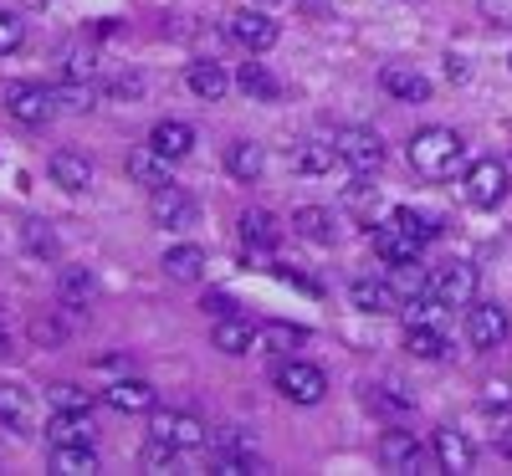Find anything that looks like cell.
Returning <instances> with one entry per match:
<instances>
[{"instance_id":"6da1fadb","label":"cell","mask_w":512,"mask_h":476,"mask_svg":"<svg viewBox=\"0 0 512 476\" xmlns=\"http://www.w3.org/2000/svg\"><path fill=\"white\" fill-rule=\"evenodd\" d=\"M410 164L425 180H446L466 164V144H461L456 128H420V134L410 139Z\"/></svg>"},{"instance_id":"7a4b0ae2","label":"cell","mask_w":512,"mask_h":476,"mask_svg":"<svg viewBox=\"0 0 512 476\" xmlns=\"http://www.w3.org/2000/svg\"><path fill=\"white\" fill-rule=\"evenodd\" d=\"M338 159H344L349 169H354V175H374V169L384 164V139L374 134V128H338Z\"/></svg>"},{"instance_id":"3957f363","label":"cell","mask_w":512,"mask_h":476,"mask_svg":"<svg viewBox=\"0 0 512 476\" xmlns=\"http://www.w3.org/2000/svg\"><path fill=\"white\" fill-rule=\"evenodd\" d=\"M277 389L292 400V405H318L328 395V374L318 364H303V359H292L277 369Z\"/></svg>"},{"instance_id":"277c9868","label":"cell","mask_w":512,"mask_h":476,"mask_svg":"<svg viewBox=\"0 0 512 476\" xmlns=\"http://www.w3.org/2000/svg\"><path fill=\"white\" fill-rule=\"evenodd\" d=\"M6 108H11V118L36 128V123H47L57 113V93L41 88V82H11V88H6Z\"/></svg>"},{"instance_id":"5b68a950","label":"cell","mask_w":512,"mask_h":476,"mask_svg":"<svg viewBox=\"0 0 512 476\" xmlns=\"http://www.w3.org/2000/svg\"><path fill=\"white\" fill-rule=\"evenodd\" d=\"M502 195H507V164L502 159H477L466 169V200L472 205L492 210V205H502Z\"/></svg>"},{"instance_id":"8992f818","label":"cell","mask_w":512,"mask_h":476,"mask_svg":"<svg viewBox=\"0 0 512 476\" xmlns=\"http://www.w3.org/2000/svg\"><path fill=\"white\" fill-rule=\"evenodd\" d=\"M431 292L446 302V308H472V297H477V267H466V262H446L431 272Z\"/></svg>"},{"instance_id":"52a82bcc","label":"cell","mask_w":512,"mask_h":476,"mask_svg":"<svg viewBox=\"0 0 512 476\" xmlns=\"http://www.w3.org/2000/svg\"><path fill=\"white\" fill-rule=\"evenodd\" d=\"M507 308L502 302H472V313H466V338H472V349H502L507 338Z\"/></svg>"},{"instance_id":"ba28073f","label":"cell","mask_w":512,"mask_h":476,"mask_svg":"<svg viewBox=\"0 0 512 476\" xmlns=\"http://www.w3.org/2000/svg\"><path fill=\"white\" fill-rule=\"evenodd\" d=\"M149 215H154V226H164V231H185V226H195V200L180 190V185H159L154 190V200H149Z\"/></svg>"},{"instance_id":"9c48e42d","label":"cell","mask_w":512,"mask_h":476,"mask_svg":"<svg viewBox=\"0 0 512 476\" xmlns=\"http://www.w3.org/2000/svg\"><path fill=\"white\" fill-rule=\"evenodd\" d=\"M154 441H169L175 451H200L210 441V430L195 415H154Z\"/></svg>"},{"instance_id":"30bf717a","label":"cell","mask_w":512,"mask_h":476,"mask_svg":"<svg viewBox=\"0 0 512 476\" xmlns=\"http://www.w3.org/2000/svg\"><path fill=\"white\" fill-rule=\"evenodd\" d=\"M231 36L246 52H272L277 47V21L267 11H241V16H231Z\"/></svg>"},{"instance_id":"8fae6325","label":"cell","mask_w":512,"mask_h":476,"mask_svg":"<svg viewBox=\"0 0 512 476\" xmlns=\"http://www.w3.org/2000/svg\"><path fill=\"white\" fill-rule=\"evenodd\" d=\"M349 302L359 313H400L405 302H400V292H395V282H379V277H364V282H354L349 287Z\"/></svg>"},{"instance_id":"7c38bea8","label":"cell","mask_w":512,"mask_h":476,"mask_svg":"<svg viewBox=\"0 0 512 476\" xmlns=\"http://www.w3.org/2000/svg\"><path fill=\"white\" fill-rule=\"evenodd\" d=\"M103 400H108L118 415H149L159 395H154V384H144V379H118V384L103 389Z\"/></svg>"},{"instance_id":"4fadbf2b","label":"cell","mask_w":512,"mask_h":476,"mask_svg":"<svg viewBox=\"0 0 512 476\" xmlns=\"http://www.w3.org/2000/svg\"><path fill=\"white\" fill-rule=\"evenodd\" d=\"M374 251H379V262H390V267L420 262V241H415L410 231H400L395 221H384V226L374 231Z\"/></svg>"},{"instance_id":"5bb4252c","label":"cell","mask_w":512,"mask_h":476,"mask_svg":"<svg viewBox=\"0 0 512 476\" xmlns=\"http://www.w3.org/2000/svg\"><path fill=\"white\" fill-rule=\"evenodd\" d=\"M379 461L390 471H420L425 466V446L415 436H405V430H390V436L379 441Z\"/></svg>"},{"instance_id":"9a60e30c","label":"cell","mask_w":512,"mask_h":476,"mask_svg":"<svg viewBox=\"0 0 512 476\" xmlns=\"http://www.w3.org/2000/svg\"><path fill=\"white\" fill-rule=\"evenodd\" d=\"M47 441L52 446H93V420L88 410H57L47 425Z\"/></svg>"},{"instance_id":"2e32d148","label":"cell","mask_w":512,"mask_h":476,"mask_svg":"<svg viewBox=\"0 0 512 476\" xmlns=\"http://www.w3.org/2000/svg\"><path fill=\"white\" fill-rule=\"evenodd\" d=\"M436 461H441V471L461 476V471L477 466V446L466 441L461 430H436Z\"/></svg>"},{"instance_id":"e0dca14e","label":"cell","mask_w":512,"mask_h":476,"mask_svg":"<svg viewBox=\"0 0 512 476\" xmlns=\"http://www.w3.org/2000/svg\"><path fill=\"white\" fill-rule=\"evenodd\" d=\"M379 88L390 93V98H400V103H425V98H431V82H425L415 67H384L379 72Z\"/></svg>"},{"instance_id":"ac0fdd59","label":"cell","mask_w":512,"mask_h":476,"mask_svg":"<svg viewBox=\"0 0 512 476\" xmlns=\"http://www.w3.org/2000/svg\"><path fill=\"white\" fill-rule=\"evenodd\" d=\"M52 180L67 190V195H82V190H88L93 185V164L88 159H82V154H72V149H62V154H52Z\"/></svg>"},{"instance_id":"d6986e66","label":"cell","mask_w":512,"mask_h":476,"mask_svg":"<svg viewBox=\"0 0 512 476\" xmlns=\"http://www.w3.org/2000/svg\"><path fill=\"white\" fill-rule=\"evenodd\" d=\"M185 82H190V93H195V98H205V103H221V98H226V88H231V77H226V67H221V62H190Z\"/></svg>"},{"instance_id":"ffe728a7","label":"cell","mask_w":512,"mask_h":476,"mask_svg":"<svg viewBox=\"0 0 512 476\" xmlns=\"http://www.w3.org/2000/svg\"><path fill=\"white\" fill-rule=\"evenodd\" d=\"M149 144H154L164 159H185V154L195 149V128H190V123H180V118H164V123H154Z\"/></svg>"},{"instance_id":"44dd1931","label":"cell","mask_w":512,"mask_h":476,"mask_svg":"<svg viewBox=\"0 0 512 476\" xmlns=\"http://www.w3.org/2000/svg\"><path fill=\"white\" fill-rule=\"evenodd\" d=\"M292 226H297V236H308V241H318V246H333L338 241V221L323 210V205H303L292 215Z\"/></svg>"},{"instance_id":"7402d4cb","label":"cell","mask_w":512,"mask_h":476,"mask_svg":"<svg viewBox=\"0 0 512 476\" xmlns=\"http://www.w3.org/2000/svg\"><path fill=\"white\" fill-rule=\"evenodd\" d=\"M93 292H98V282H93V272H88V267H62V277H57V297H62V308H88Z\"/></svg>"},{"instance_id":"603a6c76","label":"cell","mask_w":512,"mask_h":476,"mask_svg":"<svg viewBox=\"0 0 512 476\" xmlns=\"http://www.w3.org/2000/svg\"><path fill=\"white\" fill-rule=\"evenodd\" d=\"M216 349L221 354H251L256 349V328L246 318H236V313L216 318Z\"/></svg>"},{"instance_id":"cb8c5ba5","label":"cell","mask_w":512,"mask_h":476,"mask_svg":"<svg viewBox=\"0 0 512 476\" xmlns=\"http://www.w3.org/2000/svg\"><path fill=\"white\" fill-rule=\"evenodd\" d=\"M128 175H134L139 185H149V190H159V185H169V159L149 144V149H134V159H128Z\"/></svg>"},{"instance_id":"d4e9b609","label":"cell","mask_w":512,"mask_h":476,"mask_svg":"<svg viewBox=\"0 0 512 476\" xmlns=\"http://www.w3.org/2000/svg\"><path fill=\"white\" fill-rule=\"evenodd\" d=\"M292 159H297V169L303 175H328V169L338 164V144H328V139H303L292 149Z\"/></svg>"},{"instance_id":"484cf974","label":"cell","mask_w":512,"mask_h":476,"mask_svg":"<svg viewBox=\"0 0 512 476\" xmlns=\"http://www.w3.org/2000/svg\"><path fill=\"white\" fill-rule=\"evenodd\" d=\"M303 338L308 333L292 328V323H262V328H256V354H292Z\"/></svg>"},{"instance_id":"4316f807","label":"cell","mask_w":512,"mask_h":476,"mask_svg":"<svg viewBox=\"0 0 512 476\" xmlns=\"http://www.w3.org/2000/svg\"><path fill=\"white\" fill-rule=\"evenodd\" d=\"M405 349L415 359H446V333L436 323H410L405 328Z\"/></svg>"},{"instance_id":"83f0119b","label":"cell","mask_w":512,"mask_h":476,"mask_svg":"<svg viewBox=\"0 0 512 476\" xmlns=\"http://www.w3.org/2000/svg\"><path fill=\"white\" fill-rule=\"evenodd\" d=\"M262 164H267V154H262V144H251V139H236L226 149V169L236 180H256V175H262Z\"/></svg>"},{"instance_id":"f1b7e54d","label":"cell","mask_w":512,"mask_h":476,"mask_svg":"<svg viewBox=\"0 0 512 476\" xmlns=\"http://www.w3.org/2000/svg\"><path fill=\"white\" fill-rule=\"evenodd\" d=\"M164 272L175 277V282H195L205 272V251L200 246H169L164 251Z\"/></svg>"},{"instance_id":"f546056e","label":"cell","mask_w":512,"mask_h":476,"mask_svg":"<svg viewBox=\"0 0 512 476\" xmlns=\"http://www.w3.org/2000/svg\"><path fill=\"white\" fill-rule=\"evenodd\" d=\"M52 471H62V476L98 471V456H93V446H52Z\"/></svg>"},{"instance_id":"4dcf8cb0","label":"cell","mask_w":512,"mask_h":476,"mask_svg":"<svg viewBox=\"0 0 512 476\" xmlns=\"http://www.w3.org/2000/svg\"><path fill=\"white\" fill-rule=\"evenodd\" d=\"M236 82H241V93H251V98H262V103H272L282 88H277V77L262 67V62H246L241 72H236Z\"/></svg>"},{"instance_id":"1f68e13d","label":"cell","mask_w":512,"mask_h":476,"mask_svg":"<svg viewBox=\"0 0 512 476\" xmlns=\"http://www.w3.org/2000/svg\"><path fill=\"white\" fill-rule=\"evenodd\" d=\"M390 282H395L400 302H410V297H420V292H431V277H425L415 262H400V267H390Z\"/></svg>"},{"instance_id":"d6a6232c","label":"cell","mask_w":512,"mask_h":476,"mask_svg":"<svg viewBox=\"0 0 512 476\" xmlns=\"http://www.w3.org/2000/svg\"><path fill=\"white\" fill-rule=\"evenodd\" d=\"M241 236H246L251 246H272V241H277V221H272L267 210H246V215H241Z\"/></svg>"},{"instance_id":"836d02e7","label":"cell","mask_w":512,"mask_h":476,"mask_svg":"<svg viewBox=\"0 0 512 476\" xmlns=\"http://www.w3.org/2000/svg\"><path fill=\"white\" fill-rule=\"evenodd\" d=\"M390 221H395L400 231H410V236H415L420 246H425V241L436 236V221H431V215H420V210H410V205H400V210L390 215Z\"/></svg>"},{"instance_id":"e575fe53","label":"cell","mask_w":512,"mask_h":476,"mask_svg":"<svg viewBox=\"0 0 512 476\" xmlns=\"http://www.w3.org/2000/svg\"><path fill=\"white\" fill-rule=\"evenodd\" d=\"M21 236H26L31 256H41V262H52V256H57V236H52L47 226H41V221H26V226H21Z\"/></svg>"},{"instance_id":"d590c367","label":"cell","mask_w":512,"mask_h":476,"mask_svg":"<svg viewBox=\"0 0 512 476\" xmlns=\"http://www.w3.org/2000/svg\"><path fill=\"white\" fill-rule=\"evenodd\" d=\"M0 420H6V425H26V395L16 384H0Z\"/></svg>"},{"instance_id":"8d00e7d4","label":"cell","mask_w":512,"mask_h":476,"mask_svg":"<svg viewBox=\"0 0 512 476\" xmlns=\"http://www.w3.org/2000/svg\"><path fill=\"white\" fill-rule=\"evenodd\" d=\"M93 395L88 389H77V384H52V410H88Z\"/></svg>"},{"instance_id":"74e56055","label":"cell","mask_w":512,"mask_h":476,"mask_svg":"<svg viewBox=\"0 0 512 476\" xmlns=\"http://www.w3.org/2000/svg\"><path fill=\"white\" fill-rule=\"evenodd\" d=\"M62 77L67 82H82V77H93V62H88V52H62Z\"/></svg>"},{"instance_id":"f35d334b","label":"cell","mask_w":512,"mask_h":476,"mask_svg":"<svg viewBox=\"0 0 512 476\" xmlns=\"http://www.w3.org/2000/svg\"><path fill=\"white\" fill-rule=\"evenodd\" d=\"M21 36H26V26H21L16 16L0 11V52H16V47H21Z\"/></svg>"},{"instance_id":"ab89813d","label":"cell","mask_w":512,"mask_h":476,"mask_svg":"<svg viewBox=\"0 0 512 476\" xmlns=\"http://www.w3.org/2000/svg\"><path fill=\"white\" fill-rule=\"evenodd\" d=\"M57 103H67V108H93V93H88V82H67V88L57 93Z\"/></svg>"},{"instance_id":"60d3db41","label":"cell","mask_w":512,"mask_h":476,"mask_svg":"<svg viewBox=\"0 0 512 476\" xmlns=\"http://www.w3.org/2000/svg\"><path fill=\"white\" fill-rule=\"evenodd\" d=\"M487 410H512V384L507 379H492L487 384Z\"/></svg>"},{"instance_id":"b9f144b4","label":"cell","mask_w":512,"mask_h":476,"mask_svg":"<svg viewBox=\"0 0 512 476\" xmlns=\"http://www.w3.org/2000/svg\"><path fill=\"white\" fill-rule=\"evenodd\" d=\"M205 313H210V318H226V313H236V302H231L226 292H210V297H205Z\"/></svg>"},{"instance_id":"7bdbcfd3","label":"cell","mask_w":512,"mask_h":476,"mask_svg":"<svg viewBox=\"0 0 512 476\" xmlns=\"http://www.w3.org/2000/svg\"><path fill=\"white\" fill-rule=\"evenodd\" d=\"M482 11H487L492 21H502V26H512V0H482Z\"/></svg>"},{"instance_id":"ee69618b","label":"cell","mask_w":512,"mask_h":476,"mask_svg":"<svg viewBox=\"0 0 512 476\" xmlns=\"http://www.w3.org/2000/svg\"><path fill=\"white\" fill-rule=\"evenodd\" d=\"M0 354H11V338L6 333H0Z\"/></svg>"},{"instance_id":"f6af8a7d","label":"cell","mask_w":512,"mask_h":476,"mask_svg":"<svg viewBox=\"0 0 512 476\" xmlns=\"http://www.w3.org/2000/svg\"><path fill=\"white\" fill-rule=\"evenodd\" d=\"M313 6H323V0H313Z\"/></svg>"},{"instance_id":"bcb514c9","label":"cell","mask_w":512,"mask_h":476,"mask_svg":"<svg viewBox=\"0 0 512 476\" xmlns=\"http://www.w3.org/2000/svg\"><path fill=\"white\" fill-rule=\"evenodd\" d=\"M507 67H512V57H507Z\"/></svg>"}]
</instances>
